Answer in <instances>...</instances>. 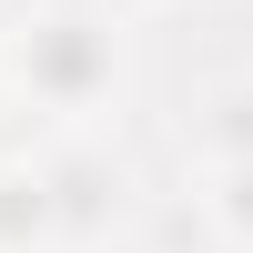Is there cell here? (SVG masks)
<instances>
[{
	"label": "cell",
	"instance_id": "5b68a950",
	"mask_svg": "<svg viewBox=\"0 0 253 253\" xmlns=\"http://www.w3.org/2000/svg\"><path fill=\"white\" fill-rule=\"evenodd\" d=\"M203 152L213 162H253V91H223L203 112Z\"/></svg>",
	"mask_w": 253,
	"mask_h": 253
},
{
	"label": "cell",
	"instance_id": "3957f363",
	"mask_svg": "<svg viewBox=\"0 0 253 253\" xmlns=\"http://www.w3.org/2000/svg\"><path fill=\"white\" fill-rule=\"evenodd\" d=\"M51 243H61L51 172H41V162H10V172H0V253H51Z\"/></svg>",
	"mask_w": 253,
	"mask_h": 253
},
{
	"label": "cell",
	"instance_id": "7a4b0ae2",
	"mask_svg": "<svg viewBox=\"0 0 253 253\" xmlns=\"http://www.w3.org/2000/svg\"><path fill=\"white\" fill-rule=\"evenodd\" d=\"M41 172H51V203H61V243H81V233L122 203V172H112L101 152H51Z\"/></svg>",
	"mask_w": 253,
	"mask_h": 253
},
{
	"label": "cell",
	"instance_id": "8992f818",
	"mask_svg": "<svg viewBox=\"0 0 253 253\" xmlns=\"http://www.w3.org/2000/svg\"><path fill=\"white\" fill-rule=\"evenodd\" d=\"M142 10H152V0H142Z\"/></svg>",
	"mask_w": 253,
	"mask_h": 253
},
{
	"label": "cell",
	"instance_id": "6da1fadb",
	"mask_svg": "<svg viewBox=\"0 0 253 253\" xmlns=\"http://www.w3.org/2000/svg\"><path fill=\"white\" fill-rule=\"evenodd\" d=\"M0 71L31 101H51V112H91L122 81V31L91 20V10H41V20H20V41L0 51Z\"/></svg>",
	"mask_w": 253,
	"mask_h": 253
},
{
	"label": "cell",
	"instance_id": "277c9868",
	"mask_svg": "<svg viewBox=\"0 0 253 253\" xmlns=\"http://www.w3.org/2000/svg\"><path fill=\"white\" fill-rule=\"evenodd\" d=\"M203 213H213V233L253 253V162H213V193H203Z\"/></svg>",
	"mask_w": 253,
	"mask_h": 253
}]
</instances>
